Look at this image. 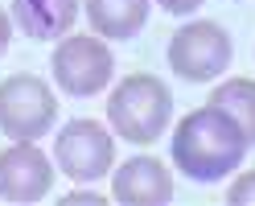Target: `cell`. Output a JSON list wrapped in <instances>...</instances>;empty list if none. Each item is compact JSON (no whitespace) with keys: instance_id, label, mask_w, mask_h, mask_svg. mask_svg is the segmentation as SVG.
<instances>
[{"instance_id":"obj_1","label":"cell","mask_w":255,"mask_h":206,"mask_svg":"<svg viewBox=\"0 0 255 206\" xmlns=\"http://www.w3.org/2000/svg\"><path fill=\"white\" fill-rule=\"evenodd\" d=\"M247 136L239 132V124L218 112V107H194L185 112L181 124L173 128V165H177L189 182H222L235 173L247 157Z\"/></svg>"},{"instance_id":"obj_2","label":"cell","mask_w":255,"mask_h":206,"mask_svg":"<svg viewBox=\"0 0 255 206\" xmlns=\"http://www.w3.org/2000/svg\"><path fill=\"white\" fill-rule=\"evenodd\" d=\"M107 124L120 140H128L136 149H148L173 124V91L148 70L124 74L116 91L107 95Z\"/></svg>"},{"instance_id":"obj_3","label":"cell","mask_w":255,"mask_h":206,"mask_svg":"<svg viewBox=\"0 0 255 206\" xmlns=\"http://www.w3.org/2000/svg\"><path fill=\"white\" fill-rule=\"evenodd\" d=\"M50 70H54L58 91L74 95V99H91V95H99V91L111 87L116 58H111L107 41L99 33H66L54 45Z\"/></svg>"},{"instance_id":"obj_4","label":"cell","mask_w":255,"mask_h":206,"mask_svg":"<svg viewBox=\"0 0 255 206\" xmlns=\"http://www.w3.org/2000/svg\"><path fill=\"white\" fill-rule=\"evenodd\" d=\"M58 124V95L37 74H8L0 83V132L8 140H41Z\"/></svg>"},{"instance_id":"obj_5","label":"cell","mask_w":255,"mask_h":206,"mask_svg":"<svg viewBox=\"0 0 255 206\" xmlns=\"http://www.w3.org/2000/svg\"><path fill=\"white\" fill-rule=\"evenodd\" d=\"M231 58L235 41L218 21H189L169 37V70L185 83H214Z\"/></svg>"},{"instance_id":"obj_6","label":"cell","mask_w":255,"mask_h":206,"mask_svg":"<svg viewBox=\"0 0 255 206\" xmlns=\"http://www.w3.org/2000/svg\"><path fill=\"white\" fill-rule=\"evenodd\" d=\"M54 165L70 182H99L116 169V132L99 120H70L54 140Z\"/></svg>"},{"instance_id":"obj_7","label":"cell","mask_w":255,"mask_h":206,"mask_svg":"<svg viewBox=\"0 0 255 206\" xmlns=\"http://www.w3.org/2000/svg\"><path fill=\"white\" fill-rule=\"evenodd\" d=\"M54 190V161L37 149V140H12L0 149V202L29 206Z\"/></svg>"},{"instance_id":"obj_8","label":"cell","mask_w":255,"mask_h":206,"mask_svg":"<svg viewBox=\"0 0 255 206\" xmlns=\"http://www.w3.org/2000/svg\"><path fill=\"white\" fill-rule=\"evenodd\" d=\"M111 202L120 206H165L173 202V173L161 157H128L111 169Z\"/></svg>"},{"instance_id":"obj_9","label":"cell","mask_w":255,"mask_h":206,"mask_svg":"<svg viewBox=\"0 0 255 206\" xmlns=\"http://www.w3.org/2000/svg\"><path fill=\"white\" fill-rule=\"evenodd\" d=\"M8 17L33 41H58L78 21V0H12Z\"/></svg>"},{"instance_id":"obj_10","label":"cell","mask_w":255,"mask_h":206,"mask_svg":"<svg viewBox=\"0 0 255 206\" xmlns=\"http://www.w3.org/2000/svg\"><path fill=\"white\" fill-rule=\"evenodd\" d=\"M152 0H87V25L103 41H128L148 25Z\"/></svg>"},{"instance_id":"obj_11","label":"cell","mask_w":255,"mask_h":206,"mask_svg":"<svg viewBox=\"0 0 255 206\" xmlns=\"http://www.w3.org/2000/svg\"><path fill=\"white\" fill-rule=\"evenodd\" d=\"M206 103L227 112L239 124V132L247 136V145H255V78H227L210 91Z\"/></svg>"},{"instance_id":"obj_12","label":"cell","mask_w":255,"mask_h":206,"mask_svg":"<svg viewBox=\"0 0 255 206\" xmlns=\"http://www.w3.org/2000/svg\"><path fill=\"white\" fill-rule=\"evenodd\" d=\"M227 202H231V206H255V169L239 173V178L231 182V190H227Z\"/></svg>"},{"instance_id":"obj_13","label":"cell","mask_w":255,"mask_h":206,"mask_svg":"<svg viewBox=\"0 0 255 206\" xmlns=\"http://www.w3.org/2000/svg\"><path fill=\"white\" fill-rule=\"evenodd\" d=\"M169 17H189V12H198L202 8V0H156Z\"/></svg>"},{"instance_id":"obj_14","label":"cell","mask_w":255,"mask_h":206,"mask_svg":"<svg viewBox=\"0 0 255 206\" xmlns=\"http://www.w3.org/2000/svg\"><path fill=\"white\" fill-rule=\"evenodd\" d=\"M8 41H12V17H8V8H0V54L8 50Z\"/></svg>"},{"instance_id":"obj_15","label":"cell","mask_w":255,"mask_h":206,"mask_svg":"<svg viewBox=\"0 0 255 206\" xmlns=\"http://www.w3.org/2000/svg\"><path fill=\"white\" fill-rule=\"evenodd\" d=\"M74 202H103L99 194H70V198H62V206H74Z\"/></svg>"}]
</instances>
